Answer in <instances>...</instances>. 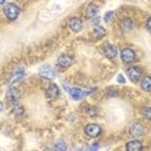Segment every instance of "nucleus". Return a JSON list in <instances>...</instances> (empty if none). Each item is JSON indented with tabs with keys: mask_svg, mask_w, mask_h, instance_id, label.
Returning <instances> with one entry per match:
<instances>
[{
	"mask_svg": "<svg viewBox=\"0 0 151 151\" xmlns=\"http://www.w3.org/2000/svg\"><path fill=\"white\" fill-rule=\"evenodd\" d=\"M19 14H20V9H19L18 5H15V4L10 3L5 6V15L9 20H15L19 17Z\"/></svg>",
	"mask_w": 151,
	"mask_h": 151,
	"instance_id": "f257e3e1",
	"label": "nucleus"
},
{
	"mask_svg": "<svg viewBox=\"0 0 151 151\" xmlns=\"http://www.w3.org/2000/svg\"><path fill=\"white\" fill-rule=\"evenodd\" d=\"M127 74H129L130 81L136 83L140 79L141 74H142V69H141L139 65H132V67H130L129 70H127Z\"/></svg>",
	"mask_w": 151,
	"mask_h": 151,
	"instance_id": "f03ea898",
	"label": "nucleus"
},
{
	"mask_svg": "<svg viewBox=\"0 0 151 151\" xmlns=\"http://www.w3.org/2000/svg\"><path fill=\"white\" fill-rule=\"evenodd\" d=\"M39 74L44 78L52 79L57 76V70L53 67H50V65H42V67L39 68Z\"/></svg>",
	"mask_w": 151,
	"mask_h": 151,
	"instance_id": "7ed1b4c3",
	"label": "nucleus"
},
{
	"mask_svg": "<svg viewBox=\"0 0 151 151\" xmlns=\"http://www.w3.org/2000/svg\"><path fill=\"white\" fill-rule=\"evenodd\" d=\"M121 59L124 63H132L135 60V52L130 48H125L121 52Z\"/></svg>",
	"mask_w": 151,
	"mask_h": 151,
	"instance_id": "20e7f679",
	"label": "nucleus"
},
{
	"mask_svg": "<svg viewBox=\"0 0 151 151\" xmlns=\"http://www.w3.org/2000/svg\"><path fill=\"white\" fill-rule=\"evenodd\" d=\"M73 63V57H70L68 54H62L59 55L58 60H57V64H58L59 68H67L70 64Z\"/></svg>",
	"mask_w": 151,
	"mask_h": 151,
	"instance_id": "39448f33",
	"label": "nucleus"
},
{
	"mask_svg": "<svg viewBox=\"0 0 151 151\" xmlns=\"http://www.w3.org/2000/svg\"><path fill=\"white\" fill-rule=\"evenodd\" d=\"M144 126L140 124V122H135L130 126V135L132 137H139V136L144 135Z\"/></svg>",
	"mask_w": 151,
	"mask_h": 151,
	"instance_id": "423d86ee",
	"label": "nucleus"
},
{
	"mask_svg": "<svg viewBox=\"0 0 151 151\" xmlns=\"http://www.w3.org/2000/svg\"><path fill=\"white\" fill-rule=\"evenodd\" d=\"M86 134L89 137H97L101 134V127L96 124H89L86 126Z\"/></svg>",
	"mask_w": 151,
	"mask_h": 151,
	"instance_id": "0eeeda50",
	"label": "nucleus"
},
{
	"mask_svg": "<svg viewBox=\"0 0 151 151\" xmlns=\"http://www.w3.org/2000/svg\"><path fill=\"white\" fill-rule=\"evenodd\" d=\"M20 100V92L17 88H10L6 93V101L10 103H15Z\"/></svg>",
	"mask_w": 151,
	"mask_h": 151,
	"instance_id": "6e6552de",
	"label": "nucleus"
},
{
	"mask_svg": "<svg viewBox=\"0 0 151 151\" xmlns=\"http://www.w3.org/2000/svg\"><path fill=\"white\" fill-rule=\"evenodd\" d=\"M68 25L70 28V30H73L76 33H78V32H81L82 30V20L79 18H70L69 19V23H68Z\"/></svg>",
	"mask_w": 151,
	"mask_h": 151,
	"instance_id": "1a4fd4ad",
	"label": "nucleus"
},
{
	"mask_svg": "<svg viewBox=\"0 0 151 151\" xmlns=\"http://www.w3.org/2000/svg\"><path fill=\"white\" fill-rule=\"evenodd\" d=\"M103 53H105V55L107 57V58L112 59L117 55V48L112 44H107V45L103 47Z\"/></svg>",
	"mask_w": 151,
	"mask_h": 151,
	"instance_id": "9d476101",
	"label": "nucleus"
},
{
	"mask_svg": "<svg viewBox=\"0 0 151 151\" xmlns=\"http://www.w3.org/2000/svg\"><path fill=\"white\" fill-rule=\"evenodd\" d=\"M68 92H69V94H70V97H72L73 100H76V101L82 100L83 96H86V94H84V92L82 91V89H79V88H72V89H68Z\"/></svg>",
	"mask_w": 151,
	"mask_h": 151,
	"instance_id": "9b49d317",
	"label": "nucleus"
},
{
	"mask_svg": "<svg viewBox=\"0 0 151 151\" xmlns=\"http://www.w3.org/2000/svg\"><path fill=\"white\" fill-rule=\"evenodd\" d=\"M58 93H59V89L57 87V84H49V87L45 89V94L48 98H54L58 96Z\"/></svg>",
	"mask_w": 151,
	"mask_h": 151,
	"instance_id": "f8f14e48",
	"label": "nucleus"
},
{
	"mask_svg": "<svg viewBox=\"0 0 151 151\" xmlns=\"http://www.w3.org/2000/svg\"><path fill=\"white\" fill-rule=\"evenodd\" d=\"M126 150L127 151H140L142 150V145L139 141H130V142L126 144Z\"/></svg>",
	"mask_w": 151,
	"mask_h": 151,
	"instance_id": "ddd939ff",
	"label": "nucleus"
},
{
	"mask_svg": "<svg viewBox=\"0 0 151 151\" xmlns=\"http://www.w3.org/2000/svg\"><path fill=\"white\" fill-rule=\"evenodd\" d=\"M120 27L121 29L124 32H129L132 29V27H134V23H132V20L130 18H126V19H122L121 23H120Z\"/></svg>",
	"mask_w": 151,
	"mask_h": 151,
	"instance_id": "4468645a",
	"label": "nucleus"
},
{
	"mask_svg": "<svg viewBox=\"0 0 151 151\" xmlns=\"http://www.w3.org/2000/svg\"><path fill=\"white\" fill-rule=\"evenodd\" d=\"M92 33H93V35H94V38H96V39H102V38L106 35V30H105V28H102V27H100V25L94 27Z\"/></svg>",
	"mask_w": 151,
	"mask_h": 151,
	"instance_id": "2eb2a0df",
	"label": "nucleus"
},
{
	"mask_svg": "<svg viewBox=\"0 0 151 151\" xmlns=\"http://www.w3.org/2000/svg\"><path fill=\"white\" fill-rule=\"evenodd\" d=\"M23 77H24V70H23V69L20 68V69H18V70H15V72L13 73L12 78H10V83H14V82L20 81V79H22Z\"/></svg>",
	"mask_w": 151,
	"mask_h": 151,
	"instance_id": "dca6fc26",
	"label": "nucleus"
},
{
	"mask_svg": "<svg viewBox=\"0 0 151 151\" xmlns=\"http://www.w3.org/2000/svg\"><path fill=\"white\" fill-rule=\"evenodd\" d=\"M97 12H98V6H97V5H94V4H89L88 8L86 9V14H87V17H88V18L96 17Z\"/></svg>",
	"mask_w": 151,
	"mask_h": 151,
	"instance_id": "f3484780",
	"label": "nucleus"
},
{
	"mask_svg": "<svg viewBox=\"0 0 151 151\" xmlns=\"http://www.w3.org/2000/svg\"><path fill=\"white\" fill-rule=\"evenodd\" d=\"M141 87H142L144 91L146 92H150L151 91V77H145L142 79V82H141Z\"/></svg>",
	"mask_w": 151,
	"mask_h": 151,
	"instance_id": "a211bd4d",
	"label": "nucleus"
},
{
	"mask_svg": "<svg viewBox=\"0 0 151 151\" xmlns=\"http://www.w3.org/2000/svg\"><path fill=\"white\" fill-rule=\"evenodd\" d=\"M12 115L13 116H22L23 113H24V108H23L22 106H14L12 108Z\"/></svg>",
	"mask_w": 151,
	"mask_h": 151,
	"instance_id": "6ab92c4d",
	"label": "nucleus"
},
{
	"mask_svg": "<svg viewBox=\"0 0 151 151\" xmlns=\"http://www.w3.org/2000/svg\"><path fill=\"white\" fill-rule=\"evenodd\" d=\"M54 149L55 150H67V145L63 141H58V142L54 144Z\"/></svg>",
	"mask_w": 151,
	"mask_h": 151,
	"instance_id": "aec40b11",
	"label": "nucleus"
},
{
	"mask_svg": "<svg viewBox=\"0 0 151 151\" xmlns=\"http://www.w3.org/2000/svg\"><path fill=\"white\" fill-rule=\"evenodd\" d=\"M144 113H145V117H146V119H147V120H151V107L145 108Z\"/></svg>",
	"mask_w": 151,
	"mask_h": 151,
	"instance_id": "412c9836",
	"label": "nucleus"
},
{
	"mask_svg": "<svg viewBox=\"0 0 151 151\" xmlns=\"http://www.w3.org/2000/svg\"><path fill=\"white\" fill-rule=\"evenodd\" d=\"M113 15V12H108L106 13V15H105V22H110L111 20V18Z\"/></svg>",
	"mask_w": 151,
	"mask_h": 151,
	"instance_id": "4be33fe9",
	"label": "nucleus"
},
{
	"mask_svg": "<svg viewBox=\"0 0 151 151\" xmlns=\"http://www.w3.org/2000/svg\"><path fill=\"white\" fill-rule=\"evenodd\" d=\"M146 25H147V29H149V32L151 33V18H149V20H147V24H146Z\"/></svg>",
	"mask_w": 151,
	"mask_h": 151,
	"instance_id": "5701e85b",
	"label": "nucleus"
},
{
	"mask_svg": "<svg viewBox=\"0 0 151 151\" xmlns=\"http://www.w3.org/2000/svg\"><path fill=\"white\" fill-rule=\"evenodd\" d=\"M117 79H119L120 83H124V82H125V78L122 77V74H119V78H117Z\"/></svg>",
	"mask_w": 151,
	"mask_h": 151,
	"instance_id": "b1692460",
	"label": "nucleus"
},
{
	"mask_svg": "<svg viewBox=\"0 0 151 151\" xmlns=\"http://www.w3.org/2000/svg\"><path fill=\"white\" fill-rule=\"evenodd\" d=\"M4 3H5V0H0V5H3Z\"/></svg>",
	"mask_w": 151,
	"mask_h": 151,
	"instance_id": "393cba45",
	"label": "nucleus"
},
{
	"mask_svg": "<svg viewBox=\"0 0 151 151\" xmlns=\"http://www.w3.org/2000/svg\"><path fill=\"white\" fill-rule=\"evenodd\" d=\"M3 110V103H0V111Z\"/></svg>",
	"mask_w": 151,
	"mask_h": 151,
	"instance_id": "a878e982",
	"label": "nucleus"
}]
</instances>
